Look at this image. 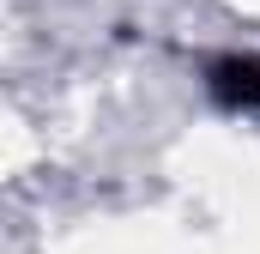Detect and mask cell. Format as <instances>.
Returning <instances> with one entry per match:
<instances>
[{"label": "cell", "instance_id": "obj_1", "mask_svg": "<svg viewBox=\"0 0 260 254\" xmlns=\"http://www.w3.org/2000/svg\"><path fill=\"white\" fill-rule=\"evenodd\" d=\"M206 97L230 115H260V55H218L206 61Z\"/></svg>", "mask_w": 260, "mask_h": 254}]
</instances>
